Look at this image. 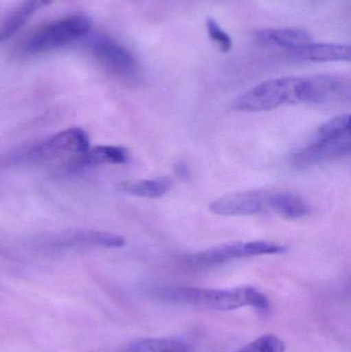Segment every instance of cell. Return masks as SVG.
Instances as JSON below:
<instances>
[{"instance_id":"2","label":"cell","mask_w":351,"mask_h":352,"mask_svg":"<svg viewBox=\"0 0 351 352\" xmlns=\"http://www.w3.org/2000/svg\"><path fill=\"white\" fill-rule=\"evenodd\" d=\"M350 150V116L348 113L319 126L310 142L294 155L293 163L299 168H308L346 158Z\"/></svg>"},{"instance_id":"10","label":"cell","mask_w":351,"mask_h":352,"mask_svg":"<svg viewBox=\"0 0 351 352\" xmlns=\"http://www.w3.org/2000/svg\"><path fill=\"white\" fill-rule=\"evenodd\" d=\"M90 148L88 134L80 128H69L47 140L39 146L41 154L73 153L80 155Z\"/></svg>"},{"instance_id":"11","label":"cell","mask_w":351,"mask_h":352,"mask_svg":"<svg viewBox=\"0 0 351 352\" xmlns=\"http://www.w3.org/2000/svg\"><path fill=\"white\" fill-rule=\"evenodd\" d=\"M270 212L288 219H299L308 217L311 208L302 197L286 190H270Z\"/></svg>"},{"instance_id":"19","label":"cell","mask_w":351,"mask_h":352,"mask_svg":"<svg viewBox=\"0 0 351 352\" xmlns=\"http://www.w3.org/2000/svg\"><path fill=\"white\" fill-rule=\"evenodd\" d=\"M175 173L183 179H187L190 177L189 168L183 162L177 163V166H175Z\"/></svg>"},{"instance_id":"14","label":"cell","mask_w":351,"mask_h":352,"mask_svg":"<svg viewBox=\"0 0 351 352\" xmlns=\"http://www.w3.org/2000/svg\"><path fill=\"white\" fill-rule=\"evenodd\" d=\"M52 0H23L8 18L0 26V43L12 37L16 31L22 28L29 16L43 6H47Z\"/></svg>"},{"instance_id":"7","label":"cell","mask_w":351,"mask_h":352,"mask_svg":"<svg viewBox=\"0 0 351 352\" xmlns=\"http://www.w3.org/2000/svg\"><path fill=\"white\" fill-rule=\"evenodd\" d=\"M270 190H251L231 192L212 201L210 211L222 217H249L270 212Z\"/></svg>"},{"instance_id":"18","label":"cell","mask_w":351,"mask_h":352,"mask_svg":"<svg viewBox=\"0 0 351 352\" xmlns=\"http://www.w3.org/2000/svg\"><path fill=\"white\" fill-rule=\"evenodd\" d=\"M206 30L212 43H216L223 53H229L233 47V41L230 35L218 25L214 19H206Z\"/></svg>"},{"instance_id":"8","label":"cell","mask_w":351,"mask_h":352,"mask_svg":"<svg viewBox=\"0 0 351 352\" xmlns=\"http://www.w3.org/2000/svg\"><path fill=\"white\" fill-rule=\"evenodd\" d=\"M288 55L295 59L309 62H350L351 49L350 45L339 43H310L297 49L288 51Z\"/></svg>"},{"instance_id":"12","label":"cell","mask_w":351,"mask_h":352,"mask_svg":"<svg viewBox=\"0 0 351 352\" xmlns=\"http://www.w3.org/2000/svg\"><path fill=\"white\" fill-rule=\"evenodd\" d=\"M129 159V153L123 146H98L89 148L87 152L74 159L80 167H94L102 164H122Z\"/></svg>"},{"instance_id":"9","label":"cell","mask_w":351,"mask_h":352,"mask_svg":"<svg viewBox=\"0 0 351 352\" xmlns=\"http://www.w3.org/2000/svg\"><path fill=\"white\" fill-rule=\"evenodd\" d=\"M255 41L261 47H280L286 51L313 43V36L299 28L263 29L256 33Z\"/></svg>"},{"instance_id":"5","label":"cell","mask_w":351,"mask_h":352,"mask_svg":"<svg viewBox=\"0 0 351 352\" xmlns=\"http://www.w3.org/2000/svg\"><path fill=\"white\" fill-rule=\"evenodd\" d=\"M286 246L267 240L256 241L232 242L220 244L210 250L192 254L187 258L190 264L199 267L216 266L236 258L251 256L280 254L286 252Z\"/></svg>"},{"instance_id":"3","label":"cell","mask_w":351,"mask_h":352,"mask_svg":"<svg viewBox=\"0 0 351 352\" xmlns=\"http://www.w3.org/2000/svg\"><path fill=\"white\" fill-rule=\"evenodd\" d=\"M167 296L188 305L216 311H231L247 306L260 310L269 308L266 296L251 287L229 289L175 287L168 289Z\"/></svg>"},{"instance_id":"6","label":"cell","mask_w":351,"mask_h":352,"mask_svg":"<svg viewBox=\"0 0 351 352\" xmlns=\"http://www.w3.org/2000/svg\"><path fill=\"white\" fill-rule=\"evenodd\" d=\"M88 47L95 58L109 72L123 78H132L137 72V63L129 50L104 34L88 39Z\"/></svg>"},{"instance_id":"15","label":"cell","mask_w":351,"mask_h":352,"mask_svg":"<svg viewBox=\"0 0 351 352\" xmlns=\"http://www.w3.org/2000/svg\"><path fill=\"white\" fill-rule=\"evenodd\" d=\"M192 345L181 338H148L131 343L124 352H191Z\"/></svg>"},{"instance_id":"4","label":"cell","mask_w":351,"mask_h":352,"mask_svg":"<svg viewBox=\"0 0 351 352\" xmlns=\"http://www.w3.org/2000/svg\"><path fill=\"white\" fill-rule=\"evenodd\" d=\"M92 22L84 14H74L49 23L35 31L25 43V51L39 54L74 43L90 32Z\"/></svg>"},{"instance_id":"16","label":"cell","mask_w":351,"mask_h":352,"mask_svg":"<svg viewBox=\"0 0 351 352\" xmlns=\"http://www.w3.org/2000/svg\"><path fill=\"white\" fill-rule=\"evenodd\" d=\"M70 241L82 245L101 246L106 248H119L125 245L126 240L122 236L106 232L87 231L74 234Z\"/></svg>"},{"instance_id":"17","label":"cell","mask_w":351,"mask_h":352,"mask_svg":"<svg viewBox=\"0 0 351 352\" xmlns=\"http://www.w3.org/2000/svg\"><path fill=\"white\" fill-rule=\"evenodd\" d=\"M286 344L275 335H264L236 352H284Z\"/></svg>"},{"instance_id":"1","label":"cell","mask_w":351,"mask_h":352,"mask_svg":"<svg viewBox=\"0 0 351 352\" xmlns=\"http://www.w3.org/2000/svg\"><path fill=\"white\" fill-rule=\"evenodd\" d=\"M296 103L317 104L313 76H284L264 80L237 97L233 101V109L243 113H261Z\"/></svg>"},{"instance_id":"13","label":"cell","mask_w":351,"mask_h":352,"mask_svg":"<svg viewBox=\"0 0 351 352\" xmlns=\"http://www.w3.org/2000/svg\"><path fill=\"white\" fill-rule=\"evenodd\" d=\"M172 182L167 177L122 182L120 188L127 194L146 199H159L170 190Z\"/></svg>"}]
</instances>
